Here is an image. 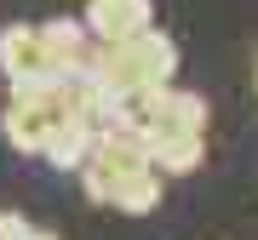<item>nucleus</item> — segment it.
<instances>
[{
  "instance_id": "1",
  "label": "nucleus",
  "mask_w": 258,
  "mask_h": 240,
  "mask_svg": "<svg viewBox=\"0 0 258 240\" xmlns=\"http://www.w3.org/2000/svg\"><path fill=\"white\" fill-rule=\"evenodd\" d=\"M172 74H178V46L161 29H144V35L120 40V46H98L86 80L103 86V92L120 97V103H132V97H149V92H161V86H172Z\"/></svg>"
},
{
  "instance_id": "7",
  "label": "nucleus",
  "mask_w": 258,
  "mask_h": 240,
  "mask_svg": "<svg viewBox=\"0 0 258 240\" xmlns=\"http://www.w3.org/2000/svg\"><path fill=\"white\" fill-rule=\"evenodd\" d=\"M103 206H115V212H126V217L155 212V206H161V172H155V166H144V172L120 177V183L109 189V200H103Z\"/></svg>"
},
{
  "instance_id": "2",
  "label": "nucleus",
  "mask_w": 258,
  "mask_h": 240,
  "mask_svg": "<svg viewBox=\"0 0 258 240\" xmlns=\"http://www.w3.org/2000/svg\"><path fill=\"white\" fill-rule=\"evenodd\" d=\"M120 132L149 143H172V138H207V97L184 92V86H161L149 97H132L120 109Z\"/></svg>"
},
{
  "instance_id": "3",
  "label": "nucleus",
  "mask_w": 258,
  "mask_h": 240,
  "mask_svg": "<svg viewBox=\"0 0 258 240\" xmlns=\"http://www.w3.org/2000/svg\"><path fill=\"white\" fill-rule=\"evenodd\" d=\"M81 29L92 35V46H120V40L155 29V0H86Z\"/></svg>"
},
{
  "instance_id": "5",
  "label": "nucleus",
  "mask_w": 258,
  "mask_h": 240,
  "mask_svg": "<svg viewBox=\"0 0 258 240\" xmlns=\"http://www.w3.org/2000/svg\"><path fill=\"white\" fill-rule=\"evenodd\" d=\"M0 74H6L12 86H18V80H35V74H52V69H46V52H40V29H35V23L0 29Z\"/></svg>"
},
{
  "instance_id": "10",
  "label": "nucleus",
  "mask_w": 258,
  "mask_h": 240,
  "mask_svg": "<svg viewBox=\"0 0 258 240\" xmlns=\"http://www.w3.org/2000/svg\"><path fill=\"white\" fill-rule=\"evenodd\" d=\"M29 240H57V234L52 229H29Z\"/></svg>"
},
{
  "instance_id": "6",
  "label": "nucleus",
  "mask_w": 258,
  "mask_h": 240,
  "mask_svg": "<svg viewBox=\"0 0 258 240\" xmlns=\"http://www.w3.org/2000/svg\"><path fill=\"white\" fill-rule=\"evenodd\" d=\"M92 143H98V132L86 126L81 114H69V120H57V126H52V138H46L40 155H46L57 172H81V160L92 155Z\"/></svg>"
},
{
  "instance_id": "4",
  "label": "nucleus",
  "mask_w": 258,
  "mask_h": 240,
  "mask_svg": "<svg viewBox=\"0 0 258 240\" xmlns=\"http://www.w3.org/2000/svg\"><path fill=\"white\" fill-rule=\"evenodd\" d=\"M40 52H46V69L63 74V80H75V74L92 69V35L81 29V18H52L40 23Z\"/></svg>"
},
{
  "instance_id": "8",
  "label": "nucleus",
  "mask_w": 258,
  "mask_h": 240,
  "mask_svg": "<svg viewBox=\"0 0 258 240\" xmlns=\"http://www.w3.org/2000/svg\"><path fill=\"white\" fill-rule=\"evenodd\" d=\"M207 160V138H172V143H149V166L161 177H189Z\"/></svg>"
},
{
  "instance_id": "9",
  "label": "nucleus",
  "mask_w": 258,
  "mask_h": 240,
  "mask_svg": "<svg viewBox=\"0 0 258 240\" xmlns=\"http://www.w3.org/2000/svg\"><path fill=\"white\" fill-rule=\"evenodd\" d=\"M35 223H23V212H0V240H29Z\"/></svg>"
}]
</instances>
